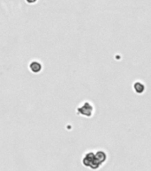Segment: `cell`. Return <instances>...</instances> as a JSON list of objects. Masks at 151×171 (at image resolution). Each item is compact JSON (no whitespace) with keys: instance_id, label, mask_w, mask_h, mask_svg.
Returning a JSON list of instances; mask_svg holds the SVG:
<instances>
[{"instance_id":"obj_1","label":"cell","mask_w":151,"mask_h":171,"mask_svg":"<svg viewBox=\"0 0 151 171\" xmlns=\"http://www.w3.org/2000/svg\"><path fill=\"white\" fill-rule=\"evenodd\" d=\"M82 162L84 167H87L93 170L99 169L101 166V163L97 160L95 153L92 151H89V152L85 153L83 157Z\"/></svg>"},{"instance_id":"obj_2","label":"cell","mask_w":151,"mask_h":171,"mask_svg":"<svg viewBox=\"0 0 151 171\" xmlns=\"http://www.w3.org/2000/svg\"><path fill=\"white\" fill-rule=\"evenodd\" d=\"M94 112V107L90 102H84L77 108V115L84 116L86 118H90L92 116Z\"/></svg>"},{"instance_id":"obj_3","label":"cell","mask_w":151,"mask_h":171,"mask_svg":"<svg viewBox=\"0 0 151 171\" xmlns=\"http://www.w3.org/2000/svg\"><path fill=\"white\" fill-rule=\"evenodd\" d=\"M29 69L32 73H39L43 69V65L38 61H32L29 65Z\"/></svg>"},{"instance_id":"obj_4","label":"cell","mask_w":151,"mask_h":171,"mask_svg":"<svg viewBox=\"0 0 151 171\" xmlns=\"http://www.w3.org/2000/svg\"><path fill=\"white\" fill-rule=\"evenodd\" d=\"M132 88H133V91L138 94V95H141L143 94L145 90H146V87L145 85L141 82V81H135L132 85Z\"/></svg>"},{"instance_id":"obj_5","label":"cell","mask_w":151,"mask_h":171,"mask_svg":"<svg viewBox=\"0 0 151 171\" xmlns=\"http://www.w3.org/2000/svg\"><path fill=\"white\" fill-rule=\"evenodd\" d=\"M94 153H95V156L97 158V160L101 162V165L106 162L107 159H108V155H107V153L105 151H102V150H99V151H97Z\"/></svg>"},{"instance_id":"obj_6","label":"cell","mask_w":151,"mask_h":171,"mask_svg":"<svg viewBox=\"0 0 151 171\" xmlns=\"http://www.w3.org/2000/svg\"><path fill=\"white\" fill-rule=\"evenodd\" d=\"M38 0H26V2L27 3H29V4H34V3H36Z\"/></svg>"}]
</instances>
